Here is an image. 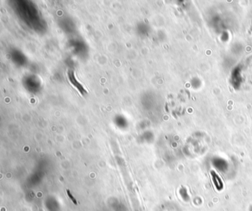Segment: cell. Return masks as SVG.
<instances>
[{
	"label": "cell",
	"instance_id": "7a4b0ae2",
	"mask_svg": "<svg viewBox=\"0 0 252 211\" xmlns=\"http://www.w3.org/2000/svg\"><path fill=\"white\" fill-rule=\"evenodd\" d=\"M67 194H68V196H69V199H70L71 200H72V202L74 203V204H75V205H77V204H78V203H77V201H76V200L75 199L73 198V196H72V194L70 193V192H69V190H67Z\"/></svg>",
	"mask_w": 252,
	"mask_h": 211
},
{
	"label": "cell",
	"instance_id": "6da1fadb",
	"mask_svg": "<svg viewBox=\"0 0 252 211\" xmlns=\"http://www.w3.org/2000/svg\"><path fill=\"white\" fill-rule=\"evenodd\" d=\"M211 175H212L213 180H214V184H215L216 187H217V189H220L222 186V182H221L220 179H219L218 176L214 173V171H211Z\"/></svg>",
	"mask_w": 252,
	"mask_h": 211
}]
</instances>
